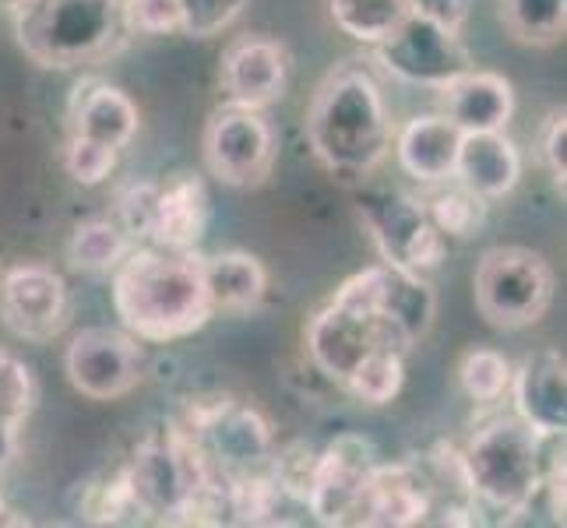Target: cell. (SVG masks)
I'll use <instances>...</instances> for the list:
<instances>
[{"label": "cell", "mask_w": 567, "mask_h": 528, "mask_svg": "<svg viewBox=\"0 0 567 528\" xmlns=\"http://www.w3.org/2000/svg\"><path fill=\"white\" fill-rule=\"evenodd\" d=\"M458 145H462V131L444 113H434V116H416V121H409L399 131L395 155L405 176H413L416 184L437 187L455 180Z\"/></svg>", "instance_id": "20"}, {"label": "cell", "mask_w": 567, "mask_h": 528, "mask_svg": "<svg viewBox=\"0 0 567 528\" xmlns=\"http://www.w3.org/2000/svg\"><path fill=\"white\" fill-rule=\"evenodd\" d=\"M113 310L138 342L169 345L190 339L215 318L202 253L131 247L113 268Z\"/></svg>", "instance_id": "1"}, {"label": "cell", "mask_w": 567, "mask_h": 528, "mask_svg": "<svg viewBox=\"0 0 567 528\" xmlns=\"http://www.w3.org/2000/svg\"><path fill=\"white\" fill-rule=\"evenodd\" d=\"M423 208H426L430 222L437 226V232L444 240H468V237H476L480 226L486 222L491 201L458 184V187L434 190L430 198H423Z\"/></svg>", "instance_id": "27"}, {"label": "cell", "mask_w": 567, "mask_h": 528, "mask_svg": "<svg viewBox=\"0 0 567 528\" xmlns=\"http://www.w3.org/2000/svg\"><path fill=\"white\" fill-rule=\"evenodd\" d=\"M434 515V486L416 465H384L378 462L360 497L353 525L378 528H409L423 525Z\"/></svg>", "instance_id": "17"}, {"label": "cell", "mask_w": 567, "mask_h": 528, "mask_svg": "<svg viewBox=\"0 0 567 528\" xmlns=\"http://www.w3.org/2000/svg\"><path fill=\"white\" fill-rule=\"evenodd\" d=\"M328 14L349 39L374 46L413 14V0H328Z\"/></svg>", "instance_id": "24"}, {"label": "cell", "mask_w": 567, "mask_h": 528, "mask_svg": "<svg viewBox=\"0 0 567 528\" xmlns=\"http://www.w3.org/2000/svg\"><path fill=\"white\" fill-rule=\"evenodd\" d=\"M202 444L215 476H240L265 468L276 452L271 423L254 405L233 402L229 395H212L190 402L187 420L181 423Z\"/></svg>", "instance_id": "7"}, {"label": "cell", "mask_w": 567, "mask_h": 528, "mask_svg": "<svg viewBox=\"0 0 567 528\" xmlns=\"http://www.w3.org/2000/svg\"><path fill=\"white\" fill-rule=\"evenodd\" d=\"M35 395L39 391L32 366L11 356V352H0V423L22 429V423L35 408Z\"/></svg>", "instance_id": "30"}, {"label": "cell", "mask_w": 567, "mask_h": 528, "mask_svg": "<svg viewBox=\"0 0 567 528\" xmlns=\"http://www.w3.org/2000/svg\"><path fill=\"white\" fill-rule=\"evenodd\" d=\"M374 318L381 321L388 342L399 352H409L430 335V328H434L437 292L420 276V271L391 268L381 261Z\"/></svg>", "instance_id": "16"}, {"label": "cell", "mask_w": 567, "mask_h": 528, "mask_svg": "<svg viewBox=\"0 0 567 528\" xmlns=\"http://www.w3.org/2000/svg\"><path fill=\"white\" fill-rule=\"evenodd\" d=\"M11 14L22 53L50 71L100 64L131 35L124 0H14Z\"/></svg>", "instance_id": "3"}, {"label": "cell", "mask_w": 567, "mask_h": 528, "mask_svg": "<svg viewBox=\"0 0 567 528\" xmlns=\"http://www.w3.org/2000/svg\"><path fill=\"white\" fill-rule=\"evenodd\" d=\"M564 145H567V113L564 106L560 110H550L546 113V121L536 134V159L539 166L550 173L554 187L564 194L567 187V155H564Z\"/></svg>", "instance_id": "35"}, {"label": "cell", "mask_w": 567, "mask_h": 528, "mask_svg": "<svg viewBox=\"0 0 567 528\" xmlns=\"http://www.w3.org/2000/svg\"><path fill=\"white\" fill-rule=\"evenodd\" d=\"M504 32L525 46H554L567 29V0H501Z\"/></svg>", "instance_id": "25"}, {"label": "cell", "mask_w": 567, "mask_h": 528, "mask_svg": "<svg viewBox=\"0 0 567 528\" xmlns=\"http://www.w3.org/2000/svg\"><path fill=\"white\" fill-rule=\"evenodd\" d=\"M202 271L215 314H250L268 292V271L247 250H219L202 258Z\"/></svg>", "instance_id": "22"}, {"label": "cell", "mask_w": 567, "mask_h": 528, "mask_svg": "<svg viewBox=\"0 0 567 528\" xmlns=\"http://www.w3.org/2000/svg\"><path fill=\"white\" fill-rule=\"evenodd\" d=\"M276 131L261 110L226 103L205 124V166L226 187H258L276 166Z\"/></svg>", "instance_id": "9"}, {"label": "cell", "mask_w": 567, "mask_h": 528, "mask_svg": "<svg viewBox=\"0 0 567 528\" xmlns=\"http://www.w3.org/2000/svg\"><path fill=\"white\" fill-rule=\"evenodd\" d=\"M124 25L131 35L181 32V0H124Z\"/></svg>", "instance_id": "34"}, {"label": "cell", "mask_w": 567, "mask_h": 528, "mask_svg": "<svg viewBox=\"0 0 567 528\" xmlns=\"http://www.w3.org/2000/svg\"><path fill=\"white\" fill-rule=\"evenodd\" d=\"M14 455H18V426L0 423V473L14 462Z\"/></svg>", "instance_id": "37"}, {"label": "cell", "mask_w": 567, "mask_h": 528, "mask_svg": "<svg viewBox=\"0 0 567 528\" xmlns=\"http://www.w3.org/2000/svg\"><path fill=\"white\" fill-rule=\"evenodd\" d=\"M131 237L116 219H85L78 222L68 244V261L78 271H113L127 258Z\"/></svg>", "instance_id": "26"}, {"label": "cell", "mask_w": 567, "mask_h": 528, "mask_svg": "<svg viewBox=\"0 0 567 528\" xmlns=\"http://www.w3.org/2000/svg\"><path fill=\"white\" fill-rule=\"evenodd\" d=\"M64 374L78 395L116 402L145 377V349L124 328H82L64 352Z\"/></svg>", "instance_id": "10"}, {"label": "cell", "mask_w": 567, "mask_h": 528, "mask_svg": "<svg viewBox=\"0 0 567 528\" xmlns=\"http://www.w3.org/2000/svg\"><path fill=\"white\" fill-rule=\"evenodd\" d=\"M374 61L405 85L441 92L473 64V53L462 43V32L441 29L420 14H409L399 29H391L381 43L370 46Z\"/></svg>", "instance_id": "8"}, {"label": "cell", "mask_w": 567, "mask_h": 528, "mask_svg": "<svg viewBox=\"0 0 567 528\" xmlns=\"http://www.w3.org/2000/svg\"><path fill=\"white\" fill-rule=\"evenodd\" d=\"M515 398V416L539 437L554 441L567 434V363L557 349H539L512 370L507 384Z\"/></svg>", "instance_id": "15"}, {"label": "cell", "mask_w": 567, "mask_h": 528, "mask_svg": "<svg viewBox=\"0 0 567 528\" xmlns=\"http://www.w3.org/2000/svg\"><path fill=\"white\" fill-rule=\"evenodd\" d=\"M473 292L486 324L501 331L533 328L554 303V268L529 247H491L476 265Z\"/></svg>", "instance_id": "5"}, {"label": "cell", "mask_w": 567, "mask_h": 528, "mask_svg": "<svg viewBox=\"0 0 567 528\" xmlns=\"http://www.w3.org/2000/svg\"><path fill=\"white\" fill-rule=\"evenodd\" d=\"M0 321L14 339L50 342L71 321L68 282L39 261L0 268Z\"/></svg>", "instance_id": "11"}, {"label": "cell", "mask_w": 567, "mask_h": 528, "mask_svg": "<svg viewBox=\"0 0 567 528\" xmlns=\"http://www.w3.org/2000/svg\"><path fill=\"white\" fill-rule=\"evenodd\" d=\"M444 116L462 134L473 131H504L515 116V89L504 74L468 68L455 82L441 89Z\"/></svg>", "instance_id": "18"}, {"label": "cell", "mask_w": 567, "mask_h": 528, "mask_svg": "<svg viewBox=\"0 0 567 528\" xmlns=\"http://www.w3.org/2000/svg\"><path fill=\"white\" fill-rule=\"evenodd\" d=\"M116 159H121V148L85 138V134H71L64 148V169L71 173V180L82 187H100L103 180H110Z\"/></svg>", "instance_id": "31"}, {"label": "cell", "mask_w": 567, "mask_h": 528, "mask_svg": "<svg viewBox=\"0 0 567 528\" xmlns=\"http://www.w3.org/2000/svg\"><path fill=\"white\" fill-rule=\"evenodd\" d=\"M155 208H159V187L155 184H134L116 198V226H121L131 240L152 244L155 229Z\"/></svg>", "instance_id": "33"}, {"label": "cell", "mask_w": 567, "mask_h": 528, "mask_svg": "<svg viewBox=\"0 0 567 528\" xmlns=\"http://www.w3.org/2000/svg\"><path fill=\"white\" fill-rule=\"evenodd\" d=\"M219 82L226 92V103L268 110L286 95V82H289L286 43L261 32H247L240 39H233L223 53Z\"/></svg>", "instance_id": "14"}, {"label": "cell", "mask_w": 567, "mask_h": 528, "mask_svg": "<svg viewBox=\"0 0 567 528\" xmlns=\"http://www.w3.org/2000/svg\"><path fill=\"white\" fill-rule=\"evenodd\" d=\"M208 229V190L202 176H177L169 187H159L152 247L194 250Z\"/></svg>", "instance_id": "23"}, {"label": "cell", "mask_w": 567, "mask_h": 528, "mask_svg": "<svg viewBox=\"0 0 567 528\" xmlns=\"http://www.w3.org/2000/svg\"><path fill=\"white\" fill-rule=\"evenodd\" d=\"M546 452H550V441L539 437L515 413L480 423V429L462 447V465L476 511L486 507V511L504 518L529 511L533 500L543 494Z\"/></svg>", "instance_id": "4"}, {"label": "cell", "mask_w": 567, "mask_h": 528, "mask_svg": "<svg viewBox=\"0 0 567 528\" xmlns=\"http://www.w3.org/2000/svg\"><path fill=\"white\" fill-rule=\"evenodd\" d=\"M307 142L315 159L342 180H363L384 163L395 127L378 77L363 64L349 61L324 74L307 106Z\"/></svg>", "instance_id": "2"}, {"label": "cell", "mask_w": 567, "mask_h": 528, "mask_svg": "<svg viewBox=\"0 0 567 528\" xmlns=\"http://www.w3.org/2000/svg\"><path fill=\"white\" fill-rule=\"evenodd\" d=\"M468 4H473V0H413V14L426 18V22H434L441 29L462 32L468 22Z\"/></svg>", "instance_id": "36"}, {"label": "cell", "mask_w": 567, "mask_h": 528, "mask_svg": "<svg viewBox=\"0 0 567 528\" xmlns=\"http://www.w3.org/2000/svg\"><path fill=\"white\" fill-rule=\"evenodd\" d=\"M357 211L384 265L423 276L444 261L447 240L430 222L423 198L399 187H363L357 194Z\"/></svg>", "instance_id": "6"}, {"label": "cell", "mask_w": 567, "mask_h": 528, "mask_svg": "<svg viewBox=\"0 0 567 528\" xmlns=\"http://www.w3.org/2000/svg\"><path fill=\"white\" fill-rule=\"evenodd\" d=\"M378 447L360 434H342L315 458L303 507L321 525H353L360 497L378 465Z\"/></svg>", "instance_id": "12"}, {"label": "cell", "mask_w": 567, "mask_h": 528, "mask_svg": "<svg viewBox=\"0 0 567 528\" xmlns=\"http://www.w3.org/2000/svg\"><path fill=\"white\" fill-rule=\"evenodd\" d=\"M71 134H85L113 148H127L138 134V106L131 95L106 82H85L71 100Z\"/></svg>", "instance_id": "21"}, {"label": "cell", "mask_w": 567, "mask_h": 528, "mask_svg": "<svg viewBox=\"0 0 567 528\" xmlns=\"http://www.w3.org/2000/svg\"><path fill=\"white\" fill-rule=\"evenodd\" d=\"M8 515H11V511H8V504H4V497H0V525L8 521Z\"/></svg>", "instance_id": "38"}, {"label": "cell", "mask_w": 567, "mask_h": 528, "mask_svg": "<svg viewBox=\"0 0 567 528\" xmlns=\"http://www.w3.org/2000/svg\"><path fill=\"white\" fill-rule=\"evenodd\" d=\"M247 0H181V32L190 39L223 35L244 14Z\"/></svg>", "instance_id": "32"}, {"label": "cell", "mask_w": 567, "mask_h": 528, "mask_svg": "<svg viewBox=\"0 0 567 528\" xmlns=\"http://www.w3.org/2000/svg\"><path fill=\"white\" fill-rule=\"evenodd\" d=\"M303 342L318 374L339 387H346V381L357 374V366L374 349L381 345L395 349L388 342L384 328L374 314H363V310H353L339 300H328L318 314L307 321Z\"/></svg>", "instance_id": "13"}, {"label": "cell", "mask_w": 567, "mask_h": 528, "mask_svg": "<svg viewBox=\"0 0 567 528\" xmlns=\"http://www.w3.org/2000/svg\"><path fill=\"white\" fill-rule=\"evenodd\" d=\"M402 384H405V352L381 345L357 366V374L346 381V391L363 405H388L399 398Z\"/></svg>", "instance_id": "28"}, {"label": "cell", "mask_w": 567, "mask_h": 528, "mask_svg": "<svg viewBox=\"0 0 567 528\" xmlns=\"http://www.w3.org/2000/svg\"><path fill=\"white\" fill-rule=\"evenodd\" d=\"M522 152L504 131H473L462 134L458 159H455V180L480 198L497 201L512 194L522 180Z\"/></svg>", "instance_id": "19"}, {"label": "cell", "mask_w": 567, "mask_h": 528, "mask_svg": "<svg viewBox=\"0 0 567 528\" xmlns=\"http://www.w3.org/2000/svg\"><path fill=\"white\" fill-rule=\"evenodd\" d=\"M458 384L473 402L494 405L507 395V384H512V363H507L497 349L476 345L458 360Z\"/></svg>", "instance_id": "29"}]
</instances>
